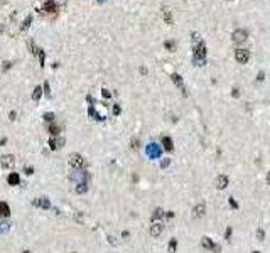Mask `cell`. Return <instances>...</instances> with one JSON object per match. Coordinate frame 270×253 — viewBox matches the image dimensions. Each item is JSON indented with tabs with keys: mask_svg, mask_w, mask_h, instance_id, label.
I'll return each instance as SVG.
<instances>
[{
	"mask_svg": "<svg viewBox=\"0 0 270 253\" xmlns=\"http://www.w3.org/2000/svg\"><path fill=\"white\" fill-rule=\"evenodd\" d=\"M191 44H192V62L196 66H204L206 64L208 49H206V44L202 41V37L197 32H192L191 34Z\"/></svg>",
	"mask_w": 270,
	"mask_h": 253,
	"instance_id": "cell-1",
	"label": "cell"
},
{
	"mask_svg": "<svg viewBox=\"0 0 270 253\" xmlns=\"http://www.w3.org/2000/svg\"><path fill=\"white\" fill-rule=\"evenodd\" d=\"M161 154H162V149L157 144H154V142H152V144L147 145V155H149L150 159H159V157H161Z\"/></svg>",
	"mask_w": 270,
	"mask_h": 253,
	"instance_id": "cell-2",
	"label": "cell"
},
{
	"mask_svg": "<svg viewBox=\"0 0 270 253\" xmlns=\"http://www.w3.org/2000/svg\"><path fill=\"white\" fill-rule=\"evenodd\" d=\"M83 164H84V160H83V157H81L79 154H71V155H69V165L74 167L76 171H79V169L83 167Z\"/></svg>",
	"mask_w": 270,
	"mask_h": 253,
	"instance_id": "cell-3",
	"label": "cell"
},
{
	"mask_svg": "<svg viewBox=\"0 0 270 253\" xmlns=\"http://www.w3.org/2000/svg\"><path fill=\"white\" fill-rule=\"evenodd\" d=\"M235 59H236L240 64H245V62L250 59V52L247 51V49H241V47H240V49L235 51Z\"/></svg>",
	"mask_w": 270,
	"mask_h": 253,
	"instance_id": "cell-4",
	"label": "cell"
},
{
	"mask_svg": "<svg viewBox=\"0 0 270 253\" xmlns=\"http://www.w3.org/2000/svg\"><path fill=\"white\" fill-rule=\"evenodd\" d=\"M39 12H42V14H56L57 12V4L54 2V0H46V4L42 5V9Z\"/></svg>",
	"mask_w": 270,
	"mask_h": 253,
	"instance_id": "cell-5",
	"label": "cell"
},
{
	"mask_svg": "<svg viewBox=\"0 0 270 253\" xmlns=\"http://www.w3.org/2000/svg\"><path fill=\"white\" fill-rule=\"evenodd\" d=\"M233 42L235 44H241V42L245 41V39H247V37H248V32L247 31H243V29H236V31L233 32Z\"/></svg>",
	"mask_w": 270,
	"mask_h": 253,
	"instance_id": "cell-6",
	"label": "cell"
},
{
	"mask_svg": "<svg viewBox=\"0 0 270 253\" xmlns=\"http://www.w3.org/2000/svg\"><path fill=\"white\" fill-rule=\"evenodd\" d=\"M202 248H206V250H213L214 253H219L221 252V246H218V245H214L213 241H211V238H202V241H201Z\"/></svg>",
	"mask_w": 270,
	"mask_h": 253,
	"instance_id": "cell-7",
	"label": "cell"
},
{
	"mask_svg": "<svg viewBox=\"0 0 270 253\" xmlns=\"http://www.w3.org/2000/svg\"><path fill=\"white\" fill-rule=\"evenodd\" d=\"M172 81H174V84H176L177 88H179V91H181L184 96H187V91H186V86H184V83H182V78L179 76V74H172Z\"/></svg>",
	"mask_w": 270,
	"mask_h": 253,
	"instance_id": "cell-8",
	"label": "cell"
},
{
	"mask_svg": "<svg viewBox=\"0 0 270 253\" xmlns=\"http://www.w3.org/2000/svg\"><path fill=\"white\" fill-rule=\"evenodd\" d=\"M204 213H206V206H204L202 202H199V204H196L194 209H192V216H194V218H201Z\"/></svg>",
	"mask_w": 270,
	"mask_h": 253,
	"instance_id": "cell-9",
	"label": "cell"
},
{
	"mask_svg": "<svg viewBox=\"0 0 270 253\" xmlns=\"http://www.w3.org/2000/svg\"><path fill=\"white\" fill-rule=\"evenodd\" d=\"M162 19L167 26H172V14L169 10V7H162Z\"/></svg>",
	"mask_w": 270,
	"mask_h": 253,
	"instance_id": "cell-10",
	"label": "cell"
},
{
	"mask_svg": "<svg viewBox=\"0 0 270 253\" xmlns=\"http://www.w3.org/2000/svg\"><path fill=\"white\" fill-rule=\"evenodd\" d=\"M214 184H216V187H218V189H225V187L228 186V177L221 174V176L216 177V182H214Z\"/></svg>",
	"mask_w": 270,
	"mask_h": 253,
	"instance_id": "cell-11",
	"label": "cell"
},
{
	"mask_svg": "<svg viewBox=\"0 0 270 253\" xmlns=\"http://www.w3.org/2000/svg\"><path fill=\"white\" fill-rule=\"evenodd\" d=\"M2 167H4V169L14 167V157H12V155H4V157H2Z\"/></svg>",
	"mask_w": 270,
	"mask_h": 253,
	"instance_id": "cell-12",
	"label": "cell"
},
{
	"mask_svg": "<svg viewBox=\"0 0 270 253\" xmlns=\"http://www.w3.org/2000/svg\"><path fill=\"white\" fill-rule=\"evenodd\" d=\"M162 223H154V224H152L150 226V235L152 236H159V235H161L162 233Z\"/></svg>",
	"mask_w": 270,
	"mask_h": 253,
	"instance_id": "cell-13",
	"label": "cell"
},
{
	"mask_svg": "<svg viewBox=\"0 0 270 253\" xmlns=\"http://www.w3.org/2000/svg\"><path fill=\"white\" fill-rule=\"evenodd\" d=\"M162 145H164V149L166 150H174V145H172V140H171V137H162Z\"/></svg>",
	"mask_w": 270,
	"mask_h": 253,
	"instance_id": "cell-14",
	"label": "cell"
},
{
	"mask_svg": "<svg viewBox=\"0 0 270 253\" xmlns=\"http://www.w3.org/2000/svg\"><path fill=\"white\" fill-rule=\"evenodd\" d=\"M10 214V208L7 206L5 202H0V216L2 218H7Z\"/></svg>",
	"mask_w": 270,
	"mask_h": 253,
	"instance_id": "cell-15",
	"label": "cell"
},
{
	"mask_svg": "<svg viewBox=\"0 0 270 253\" xmlns=\"http://www.w3.org/2000/svg\"><path fill=\"white\" fill-rule=\"evenodd\" d=\"M34 204H36V206H41V208H49V201H47V197H39V199L34 201Z\"/></svg>",
	"mask_w": 270,
	"mask_h": 253,
	"instance_id": "cell-16",
	"label": "cell"
},
{
	"mask_svg": "<svg viewBox=\"0 0 270 253\" xmlns=\"http://www.w3.org/2000/svg\"><path fill=\"white\" fill-rule=\"evenodd\" d=\"M41 96H42V88H41V86H36L34 93H32V100H34V101H39Z\"/></svg>",
	"mask_w": 270,
	"mask_h": 253,
	"instance_id": "cell-17",
	"label": "cell"
},
{
	"mask_svg": "<svg viewBox=\"0 0 270 253\" xmlns=\"http://www.w3.org/2000/svg\"><path fill=\"white\" fill-rule=\"evenodd\" d=\"M164 214H166V213L162 211L161 208H157L156 211H154V214H152V221H157V219H161V218L164 216Z\"/></svg>",
	"mask_w": 270,
	"mask_h": 253,
	"instance_id": "cell-18",
	"label": "cell"
},
{
	"mask_svg": "<svg viewBox=\"0 0 270 253\" xmlns=\"http://www.w3.org/2000/svg\"><path fill=\"white\" fill-rule=\"evenodd\" d=\"M7 181H9L10 186H15V184H19V176H17V174H10V176L7 177Z\"/></svg>",
	"mask_w": 270,
	"mask_h": 253,
	"instance_id": "cell-19",
	"label": "cell"
},
{
	"mask_svg": "<svg viewBox=\"0 0 270 253\" xmlns=\"http://www.w3.org/2000/svg\"><path fill=\"white\" fill-rule=\"evenodd\" d=\"M61 144H62V140H56V139H51V140H49V145H51L52 150H54V149H59V147H61Z\"/></svg>",
	"mask_w": 270,
	"mask_h": 253,
	"instance_id": "cell-20",
	"label": "cell"
},
{
	"mask_svg": "<svg viewBox=\"0 0 270 253\" xmlns=\"http://www.w3.org/2000/svg\"><path fill=\"white\" fill-rule=\"evenodd\" d=\"M31 22H32V17L31 15L26 17V19H24V22H22V26H21V31H26L27 27L31 26Z\"/></svg>",
	"mask_w": 270,
	"mask_h": 253,
	"instance_id": "cell-21",
	"label": "cell"
},
{
	"mask_svg": "<svg viewBox=\"0 0 270 253\" xmlns=\"http://www.w3.org/2000/svg\"><path fill=\"white\" fill-rule=\"evenodd\" d=\"M86 182H79L78 184V187H76V192H79V194H83V192H86Z\"/></svg>",
	"mask_w": 270,
	"mask_h": 253,
	"instance_id": "cell-22",
	"label": "cell"
},
{
	"mask_svg": "<svg viewBox=\"0 0 270 253\" xmlns=\"http://www.w3.org/2000/svg\"><path fill=\"white\" fill-rule=\"evenodd\" d=\"M164 47H166V49H169V51H174V49H176V42L167 41V42H164Z\"/></svg>",
	"mask_w": 270,
	"mask_h": 253,
	"instance_id": "cell-23",
	"label": "cell"
},
{
	"mask_svg": "<svg viewBox=\"0 0 270 253\" xmlns=\"http://www.w3.org/2000/svg\"><path fill=\"white\" fill-rule=\"evenodd\" d=\"M176 246H177V241L172 238V240H171V245H169V252L174 253V252H176Z\"/></svg>",
	"mask_w": 270,
	"mask_h": 253,
	"instance_id": "cell-24",
	"label": "cell"
},
{
	"mask_svg": "<svg viewBox=\"0 0 270 253\" xmlns=\"http://www.w3.org/2000/svg\"><path fill=\"white\" fill-rule=\"evenodd\" d=\"M49 132H51L52 135H57L59 133V127H57V125H51V127H49Z\"/></svg>",
	"mask_w": 270,
	"mask_h": 253,
	"instance_id": "cell-25",
	"label": "cell"
},
{
	"mask_svg": "<svg viewBox=\"0 0 270 253\" xmlns=\"http://www.w3.org/2000/svg\"><path fill=\"white\" fill-rule=\"evenodd\" d=\"M139 145H140V142L137 139H132V149L134 150H139Z\"/></svg>",
	"mask_w": 270,
	"mask_h": 253,
	"instance_id": "cell-26",
	"label": "cell"
},
{
	"mask_svg": "<svg viewBox=\"0 0 270 253\" xmlns=\"http://www.w3.org/2000/svg\"><path fill=\"white\" fill-rule=\"evenodd\" d=\"M257 238H258V240H263V238H265V231H263V230H258V231H257Z\"/></svg>",
	"mask_w": 270,
	"mask_h": 253,
	"instance_id": "cell-27",
	"label": "cell"
},
{
	"mask_svg": "<svg viewBox=\"0 0 270 253\" xmlns=\"http://www.w3.org/2000/svg\"><path fill=\"white\" fill-rule=\"evenodd\" d=\"M169 164H171V160H169V159H164V160L161 162V167H162V169H166Z\"/></svg>",
	"mask_w": 270,
	"mask_h": 253,
	"instance_id": "cell-28",
	"label": "cell"
},
{
	"mask_svg": "<svg viewBox=\"0 0 270 253\" xmlns=\"http://www.w3.org/2000/svg\"><path fill=\"white\" fill-rule=\"evenodd\" d=\"M52 118H54V115H52V113H46V115H44V120H46V122H52Z\"/></svg>",
	"mask_w": 270,
	"mask_h": 253,
	"instance_id": "cell-29",
	"label": "cell"
},
{
	"mask_svg": "<svg viewBox=\"0 0 270 253\" xmlns=\"http://www.w3.org/2000/svg\"><path fill=\"white\" fill-rule=\"evenodd\" d=\"M230 206H231V208H235V209H236V208H238V202L235 201L233 197H230Z\"/></svg>",
	"mask_w": 270,
	"mask_h": 253,
	"instance_id": "cell-30",
	"label": "cell"
},
{
	"mask_svg": "<svg viewBox=\"0 0 270 253\" xmlns=\"http://www.w3.org/2000/svg\"><path fill=\"white\" fill-rule=\"evenodd\" d=\"M231 95H233L235 98H238V96H240V91L236 88H233V89H231Z\"/></svg>",
	"mask_w": 270,
	"mask_h": 253,
	"instance_id": "cell-31",
	"label": "cell"
},
{
	"mask_svg": "<svg viewBox=\"0 0 270 253\" xmlns=\"http://www.w3.org/2000/svg\"><path fill=\"white\" fill-rule=\"evenodd\" d=\"M263 78H265V73H263V71H260V73H258V76H257V79H258V81H263Z\"/></svg>",
	"mask_w": 270,
	"mask_h": 253,
	"instance_id": "cell-32",
	"label": "cell"
},
{
	"mask_svg": "<svg viewBox=\"0 0 270 253\" xmlns=\"http://www.w3.org/2000/svg\"><path fill=\"white\" fill-rule=\"evenodd\" d=\"M230 236H231V226L226 228V240H230Z\"/></svg>",
	"mask_w": 270,
	"mask_h": 253,
	"instance_id": "cell-33",
	"label": "cell"
},
{
	"mask_svg": "<svg viewBox=\"0 0 270 253\" xmlns=\"http://www.w3.org/2000/svg\"><path fill=\"white\" fill-rule=\"evenodd\" d=\"M113 113H115V115H118V113H120V106H118V105H115V106H113Z\"/></svg>",
	"mask_w": 270,
	"mask_h": 253,
	"instance_id": "cell-34",
	"label": "cell"
},
{
	"mask_svg": "<svg viewBox=\"0 0 270 253\" xmlns=\"http://www.w3.org/2000/svg\"><path fill=\"white\" fill-rule=\"evenodd\" d=\"M9 67H10V62H9V61H5V62H4V69H5V71H7V69H9Z\"/></svg>",
	"mask_w": 270,
	"mask_h": 253,
	"instance_id": "cell-35",
	"label": "cell"
},
{
	"mask_svg": "<svg viewBox=\"0 0 270 253\" xmlns=\"http://www.w3.org/2000/svg\"><path fill=\"white\" fill-rule=\"evenodd\" d=\"M103 96H105V98H110V91H108V89H103Z\"/></svg>",
	"mask_w": 270,
	"mask_h": 253,
	"instance_id": "cell-36",
	"label": "cell"
},
{
	"mask_svg": "<svg viewBox=\"0 0 270 253\" xmlns=\"http://www.w3.org/2000/svg\"><path fill=\"white\" fill-rule=\"evenodd\" d=\"M9 117H10V120H14V118H15V111H10V115H9Z\"/></svg>",
	"mask_w": 270,
	"mask_h": 253,
	"instance_id": "cell-37",
	"label": "cell"
},
{
	"mask_svg": "<svg viewBox=\"0 0 270 253\" xmlns=\"http://www.w3.org/2000/svg\"><path fill=\"white\" fill-rule=\"evenodd\" d=\"M44 89H46V93L49 95V84H47V83H46V84H44Z\"/></svg>",
	"mask_w": 270,
	"mask_h": 253,
	"instance_id": "cell-38",
	"label": "cell"
},
{
	"mask_svg": "<svg viewBox=\"0 0 270 253\" xmlns=\"http://www.w3.org/2000/svg\"><path fill=\"white\" fill-rule=\"evenodd\" d=\"M26 172L27 174H32V167H26Z\"/></svg>",
	"mask_w": 270,
	"mask_h": 253,
	"instance_id": "cell-39",
	"label": "cell"
},
{
	"mask_svg": "<svg viewBox=\"0 0 270 253\" xmlns=\"http://www.w3.org/2000/svg\"><path fill=\"white\" fill-rule=\"evenodd\" d=\"M267 184L270 186V172H269V176H267Z\"/></svg>",
	"mask_w": 270,
	"mask_h": 253,
	"instance_id": "cell-40",
	"label": "cell"
},
{
	"mask_svg": "<svg viewBox=\"0 0 270 253\" xmlns=\"http://www.w3.org/2000/svg\"><path fill=\"white\" fill-rule=\"evenodd\" d=\"M98 2H100V4H101V2H105V0H98Z\"/></svg>",
	"mask_w": 270,
	"mask_h": 253,
	"instance_id": "cell-41",
	"label": "cell"
},
{
	"mask_svg": "<svg viewBox=\"0 0 270 253\" xmlns=\"http://www.w3.org/2000/svg\"><path fill=\"white\" fill-rule=\"evenodd\" d=\"M22 253H31V252H22Z\"/></svg>",
	"mask_w": 270,
	"mask_h": 253,
	"instance_id": "cell-42",
	"label": "cell"
},
{
	"mask_svg": "<svg viewBox=\"0 0 270 253\" xmlns=\"http://www.w3.org/2000/svg\"><path fill=\"white\" fill-rule=\"evenodd\" d=\"M253 253H260V252H253Z\"/></svg>",
	"mask_w": 270,
	"mask_h": 253,
	"instance_id": "cell-43",
	"label": "cell"
}]
</instances>
